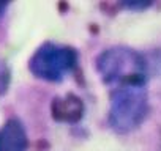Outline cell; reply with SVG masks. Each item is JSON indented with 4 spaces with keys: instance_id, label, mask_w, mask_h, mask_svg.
<instances>
[{
    "instance_id": "obj_3",
    "label": "cell",
    "mask_w": 161,
    "mask_h": 151,
    "mask_svg": "<svg viewBox=\"0 0 161 151\" xmlns=\"http://www.w3.org/2000/svg\"><path fill=\"white\" fill-rule=\"evenodd\" d=\"M77 65L76 49L47 41L41 44L29 60V69L38 79L47 82H60Z\"/></svg>"
},
{
    "instance_id": "obj_4",
    "label": "cell",
    "mask_w": 161,
    "mask_h": 151,
    "mask_svg": "<svg viewBox=\"0 0 161 151\" xmlns=\"http://www.w3.org/2000/svg\"><path fill=\"white\" fill-rule=\"evenodd\" d=\"M27 131L21 120L10 118L0 126V151H27Z\"/></svg>"
},
{
    "instance_id": "obj_6",
    "label": "cell",
    "mask_w": 161,
    "mask_h": 151,
    "mask_svg": "<svg viewBox=\"0 0 161 151\" xmlns=\"http://www.w3.org/2000/svg\"><path fill=\"white\" fill-rule=\"evenodd\" d=\"M10 79H11L10 68H8L7 61H3L2 58H0V96H2V95L8 90Z\"/></svg>"
},
{
    "instance_id": "obj_1",
    "label": "cell",
    "mask_w": 161,
    "mask_h": 151,
    "mask_svg": "<svg viewBox=\"0 0 161 151\" xmlns=\"http://www.w3.org/2000/svg\"><path fill=\"white\" fill-rule=\"evenodd\" d=\"M97 69L103 82L114 88L145 85L147 81L145 60L139 52L125 46H115L103 50L97 58Z\"/></svg>"
},
{
    "instance_id": "obj_5",
    "label": "cell",
    "mask_w": 161,
    "mask_h": 151,
    "mask_svg": "<svg viewBox=\"0 0 161 151\" xmlns=\"http://www.w3.org/2000/svg\"><path fill=\"white\" fill-rule=\"evenodd\" d=\"M82 113V104L76 96H68L63 99H57L54 104V115L58 120H69L74 121Z\"/></svg>"
},
{
    "instance_id": "obj_2",
    "label": "cell",
    "mask_w": 161,
    "mask_h": 151,
    "mask_svg": "<svg viewBox=\"0 0 161 151\" xmlns=\"http://www.w3.org/2000/svg\"><path fill=\"white\" fill-rule=\"evenodd\" d=\"M148 113V96L145 85H128L112 90L109 107V124L117 132L136 129Z\"/></svg>"
},
{
    "instance_id": "obj_7",
    "label": "cell",
    "mask_w": 161,
    "mask_h": 151,
    "mask_svg": "<svg viewBox=\"0 0 161 151\" xmlns=\"http://www.w3.org/2000/svg\"><path fill=\"white\" fill-rule=\"evenodd\" d=\"M7 7H8V3H5V2H0V18H2V16L5 14Z\"/></svg>"
}]
</instances>
